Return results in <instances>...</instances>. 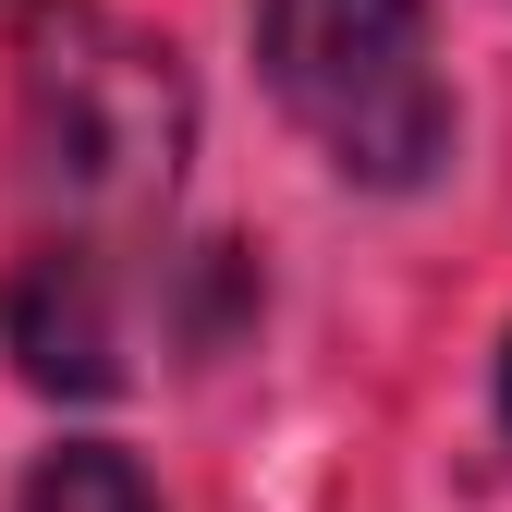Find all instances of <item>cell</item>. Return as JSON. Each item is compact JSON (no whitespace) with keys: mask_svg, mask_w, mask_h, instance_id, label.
Segmentation results:
<instances>
[{"mask_svg":"<svg viewBox=\"0 0 512 512\" xmlns=\"http://www.w3.org/2000/svg\"><path fill=\"white\" fill-rule=\"evenodd\" d=\"M183 135H196V110H183V74H171L159 37L86 13V0L37 13V37H25V159L74 220L171 208Z\"/></svg>","mask_w":512,"mask_h":512,"instance_id":"obj_1","label":"cell"},{"mask_svg":"<svg viewBox=\"0 0 512 512\" xmlns=\"http://www.w3.org/2000/svg\"><path fill=\"white\" fill-rule=\"evenodd\" d=\"M256 74L354 183H427L452 147L427 0H256Z\"/></svg>","mask_w":512,"mask_h":512,"instance_id":"obj_2","label":"cell"},{"mask_svg":"<svg viewBox=\"0 0 512 512\" xmlns=\"http://www.w3.org/2000/svg\"><path fill=\"white\" fill-rule=\"evenodd\" d=\"M0 330H13L25 378H49V391H110V378H122V330H110V293H98V256L86 244L25 256L13 293H0Z\"/></svg>","mask_w":512,"mask_h":512,"instance_id":"obj_3","label":"cell"},{"mask_svg":"<svg viewBox=\"0 0 512 512\" xmlns=\"http://www.w3.org/2000/svg\"><path fill=\"white\" fill-rule=\"evenodd\" d=\"M25 512H159V500H147V476L122 452H49L25 476Z\"/></svg>","mask_w":512,"mask_h":512,"instance_id":"obj_4","label":"cell"},{"mask_svg":"<svg viewBox=\"0 0 512 512\" xmlns=\"http://www.w3.org/2000/svg\"><path fill=\"white\" fill-rule=\"evenodd\" d=\"M500 427H512V354H500Z\"/></svg>","mask_w":512,"mask_h":512,"instance_id":"obj_5","label":"cell"}]
</instances>
